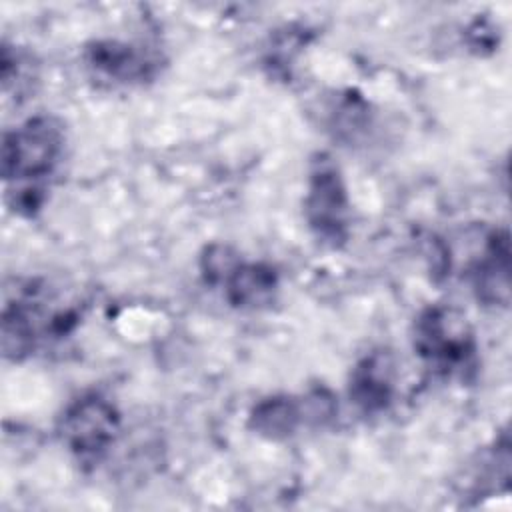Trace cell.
<instances>
[{
	"instance_id": "7",
	"label": "cell",
	"mask_w": 512,
	"mask_h": 512,
	"mask_svg": "<svg viewBox=\"0 0 512 512\" xmlns=\"http://www.w3.org/2000/svg\"><path fill=\"white\" fill-rule=\"evenodd\" d=\"M226 300L236 308H262L274 300L278 276L266 264L238 262L220 282Z\"/></svg>"
},
{
	"instance_id": "5",
	"label": "cell",
	"mask_w": 512,
	"mask_h": 512,
	"mask_svg": "<svg viewBox=\"0 0 512 512\" xmlns=\"http://www.w3.org/2000/svg\"><path fill=\"white\" fill-rule=\"evenodd\" d=\"M472 282L478 298L484 304L508 306L510 298V244L508 232L496 230L488 236V242L480 258L472 266Z\"/></svg>"
},
{
	"instance_id": "2",
	"label": "cell",
	"mask_w": 512,
	"mask_h": 512,
	"mask_svg": "<svg viewBox=\"0 0 512 512\" xmlns=\"http://www.w3.org/2000/svg\"><path fill=\"white\" fill-rule=\"evenodd\" d=\"M414 348L444 376L464 378L476 368L474 332L462 312L450 306L426 308L414 324Z\"/></svg>"
},
{
	"instance_id": "9",
	"label": "cell",
	"mask_w": 512,
	"mask_h": 512,
	"mask_svg": "<svg viewBox=\"0 0 512 512\" xmlns=\"http://www.w3.org/2000/svg\"><path fill=\"white\" fill-rule=\"evenodd\" d=\"M302 416H304L302 406L294 402V398L274 396L260 402L254 408L250 416V426L258 434L276 440V438L290 436L298 428Z\"/></svg>"
},
{
	"instance_id": "3",
	"label": "cell",
	"mask_w": 512,
	"mask_h": 512,
	"mask_svg": "<svg viewBox=\"0 0 512 512\" xmlns=\"http://www.w3.org/2000/svg\"><path fill=\"white\" fill-rule=\"evenodd\" d=\"M120 416L110 400L92 392L74 400L60 418V436L68 450L82 462H98L114 444Z\"/></svg>"
},
{
	"instance_id": "1",
	"label": "cell",
	"mask_w": 512,
	"mask_h": 512,
	"mask_svg": "<svg viewBox=\"0 0 512 512\" xmlns=\"http://www.w3.org/2000/svg\"><path fill=\"white\" fill-rule=\"evenodd\" d=\"M64 148L62 126L50 116H36L4 134L2 174L16 182V208L34 212L44 200V178H48Z\"/></svg>"
},
{
	"instance_id": "6",
	"label": "cell",
	"mask_w": 512,
	"mask_h": 512,
	"mask_svg": "<svg viewBox=\"0 0 512 512\" xmlns=\"http://www.w3.org/2000/svg\"><path fill=\"white\" fill-rule=\"evenodd\" d=\"M394 390V364L390 354L378 350L366 356L352 372L350 398L364 412H380L390 404Z\"/></svg>"
},
{
	"instance_id": "4",
	"label": "cell",
	"mask_w": 512,
	"mask_h": 512,
	"mask_svg": "<svg viewBox=\"0 0 512 512\" xmlns=\"http://www.w3.org/2000/svg\"><path fill=\"white\" fill-rule=\"evenodd\" d=\"M304 214L308 226L322 242L338 246L346 240L350 214L346 186L338 166L324 154H318L312 162Z\"/></svg>"
},
{
	"instance_id": "8",
	"label": "cell",
	"mask_w": 512,
	"mask_h": 512,
	"mask_svg": "<svg viewBox=\"0 0 512 512\" xmlns=\"http://www.w3.org/2000/svg\"><path fill=\"white\" fill-rule=\"evenodd\" d=\"M88 66L98 74L118 80V82H134L144 80L152 72V62L130 44H122L116 40L96 42L86 52Z\"/></svg>"
}]
</instances>
